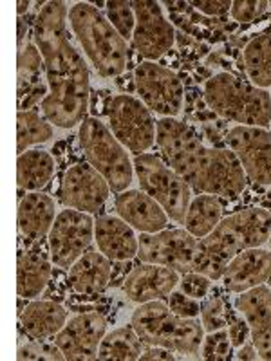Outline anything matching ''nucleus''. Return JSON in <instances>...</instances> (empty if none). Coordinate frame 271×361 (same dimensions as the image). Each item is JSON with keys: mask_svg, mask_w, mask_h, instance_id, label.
<instances>
[{"mask_svg": "<svg viewBox=\"0 0 271 361\" xmlns=\"http://www.w3.org/2000/svg\"><path fill=\"white\" fill-rule=\"evenodd\" d=\"M212 282L214 280L208 279L206 275L201 273H195V271H188V273H183L179 279V289L185 295L192 296V298L203 300L205 296H208V293L212 291Z\"/></svg>", "mask_w": 271, "mask_h": 361, "instance_id": "e433bc0d", "label": "nucleus"}, {"mask_svg": "<svg viewBox=\"0 0 271 361\" xmlns=\"http://www.w3.org/2000/svg\"><path fill=\"white\" fill-rule=\"evenodd\" d=\"M267 243H270V246H271V235H270V238H267Z\"/></svg>", "mask_w": 271, "mask_h": 361, "instance_id": "c03bdc74", "label": "nucleus"}, {"mask_svg": "<svg viewBox=\"0 0 271 361\" xmlns=\"http://www.w3.org/2000/svg\"><path fill=\"white\" fill-rule=\"evenodd\" d=\"M132 164L140 180V190L159 202L170 221L183 224L192 202V188L186 180L156 154L136 156Z\"/></svg>", "mask_w": 271, "mask_h": 361, "instance_id": "6e6552de", "label": "nucleus"}, {"mask_svg": "<svg viewBox=\"0 0 271 361\" xmlns=\"http://www.w3.org/2000/svg\"><path fill=\"white\" fill-rule=\"evenodd\" d=\"M95 243L112 262H127L138 257L134 228L114 215H102L95 221Z\"/></svg>", "mask_w": 271, "mask_h": 361, "instance_id": "b1692460", "label": "nucleus"}, {"mask_svg": "<svg viewBox=\"0 0 271 361\" xmlns=\"http://www.w3.org/2000/svg\"><path fill=\"white\" fill-rule=\"evenodd\" d=\"M105 329L107 322L103 314L82 312L73 316L53 341L60 347L67 361L98 360V349L105 336Z\"/></svg>", "mask_w": 271, "mask_h": 361, "instance_id": "dca6fc26", "label": "nucleus"}, {"mask_svg": "<svg viewBox=\"0 0 271 361\" xmlns=\"http://www.w3.org/2000/svg\"><path fill=\"white\" fill-rule=\"evenodd\" d=\"M231 349H234V345H231L228 331L224 327L219 329V331H214V333H206L199 354H201L203 360L224 361L231 357Z\"/></svg>", "mask_w": 271, "mask_h": 361, "instance_id": "f704fd0d", "label": "nucleus"}, {"mask_svg": "<svg viewBox=\"0 0 271 361\" xmlns=\"http://www.w3.org/2000/svg\"><path fill=\"white\" fill-rule=\"evenodd\" d=\"M18 17H24V13L28 11L29 8V2L28 0H18Z\"/></svg>", "mask_w": 271, "mask_h": 361, "instance_id": "37998d69", "label": "nucleus"}, {"mask_svg": "<svg viewBox=\"0 0 271 361\" xmlns=\"http://www.w3.org/2000/svg\"><path fill=\"white\" fill-rule=\"evenodd\" d=\"M107 18L112 24V27L118 31L125 40H132L136 29V15L132 9L131 2H121V0H114V2H107Z\"/></svg>", "mask_w": 271, "mask_h": 361, "instance_id": "473e14b6", "label": "nucleus"}, {"mask_svg": "<svg viewBox=\"0 0 271 361\" xmlns=\"http://www.w3.org/2000/svg\"><path fill=\"white\" fill-rule=\"evenodd\" d=\"M271 279V251L251 247L235 255L226 266L221 280L228 293L241 295L263 286Z\"/></svg>", "mask_w": 271, "mask_h": 361, "instance_id": "6ab92c4d", "label": "nucleus"}, {"mask_svg": "<svg viewBox=\"0 0 271 361\" xmlns=\"http://www.w3.org/2000/svg\"><path fill=\"white\" fill-rule=\"evenodd\" d=\"M56 219V206L44 192H28L18 202V230L28 243H42Z\"/></svg>", "mask_w": 271, "mask_h": 361, "instance_id": "393cba45", "label": "nucleus"}, {"mask_svg": "<svg viewBox=\"0 0 271 361\" xmlns=\"http://www.w3.org/2000/svg\"><path fill=\"white\" fill-rule=\"evenodd\" d=\"M181 273L159 264L141 262L124 279V293L134 304H147L152 300L169 298L179 286Z\"/></svg>", "mask_w": 271, "mask_h": 361, "instance_id": "f3484780", "label": "nucleus"}, {"mask_svg": "<svg viewBox=\"0 0 271 361\" xmlns=\"http://www.w3.org/2000/svg\"><path fill=\"white\" fill-rule=\"evenodd\" d=\"M109 193L111 186L95 166L89 163H76L64 173L58 195L67 208L96 214L107 202Z\"/></svg>", "mask_w": 271, "mask_h": 361, "instance_id": "2eb2a0df", "label": "nucleus"}, {"mask_svg": "<svg viewBox=\"0 0 271 361\" xmlns=\"http://www.w3.org/2000/svg\"><path fill=\"white\" fill-rule=\"evenodd\" d=\"M226 145L253 185L271 186V132L263 127L237 125L226 132Z\"/></svg>", "mask_w": 271, "mask_h": 361, "instance_id": "4468645a", "label": "nucleus"}, {"mask_svg": "<svg viewBox=\"0 0 271 361\" xmlns=\"http://www.w3.org/2000/svg\"><path fill=\"white\" fill-rule=\"evenodd\" d=\"M156 143L164 161L198 193L235 199L246 190V173L230 148L208 147L179 119L156 121Z\"/></svg>", "mask_w": 271, "mask_h": 361, "instance_id": "f03ea898", "label": "nucleus"}, {"mask_svg": "<svg viewBox=\"0 0 271 361\" xmlns=\"http://www.w3.org/2000/svg\"><path fill=\"white\" fill-rule=\"evenodd\" d=\"M169 307L174 314L181 316V318H199L201 316V304H199L198 298H192V296L185 295V293L176 291L174 289L169 295Z\"/></svg>", "mask_w": 271, "mask_h": 361, "instance_id": "4c0bfd02", "label": "nucleus"}, {"mask_svg": "<svg viewBox=\"0 0 271 361\" xmlns=\"http://www.w3.org/2000/svg\"><path fill=\"white\" fill-rule=\"evenodd\" d=\"M17 357L18 360H49V361L66 360L64 353L60 350V347H58L54 341L35 340V338H29L25 343L24 340L18 341Z\"/></svg>", "mask_w": 271, "mask_h": 361, "instance_id": "72a5a7b5", "label": "nucleus"}, {"mask_svg": "<svg viewBox=\"0 0 271 361\" xmlns=\"http://www.w3.org/2000/svg\"><path fill=\"white\" fill-rule=\"evenodd\" d=\"M267 8H270V2L266 0H235L231 2L230 17L237 24H251L260 15H264Z\"/></svg>", "mask_w": 271, "mask_h": 361, "instance_id": "c9c22d12", "label": "nucleus"}, {"mask_svg": "<svg viewBox=\"0 0 271 361\" xmlns=\"http://www.w3.org/2000/svg\"><path fill=\"white\" fill-rule=\"evenodd\" d=\"M201 324L205 333H214L228 324V305L221 295L205 296L201 304Z\"/></svg>", "mask_w": 271, "mask_h": 361, "instance_id": "2f4dec72", "label": "nucleus"}, {"mask_svg": "<svg viewBox=\"0 0 271 361\" xmlns=\"http://www.w3.org/2000/svg\"><path fill=\"white\" fill-rule=\"evenodd\" d=\"M235 309L250 325V338L260 360L271 361V289L263 283L241 293Z\"/></svg>", "mask_w": 271, "mask_h": 361, "instance_id": "a211bd4d", "label": "nucleus"}, {"mask_svg": "<svg viewBox=\"0 0 271 361\" xmlns=\"http://www.w3.org/2000/svg\"><path fill=\"white\" fill-rule=\"evenodd\" d=\"M131 4L136 15V29L132 37L134 51L145 62H157L172 51L176 42L172 22L163 15L159 2L136 0Z\"/></svg>", "mask_w": 271, "mask_h": 361, "instance_id": "ddd939ff", "label": "nucleus"}, {"mask_svg": "<svg viewBox=\"0 0 271 361\" xmlns=\"http://www.w3.org/2000/svg\"><path fill=\"white\" fill-rule=\"evenodd\" d=\"M53 125L37 111H18L17 114V152H28L29 147L47 143L53 137Z\"/></svg>", "mask_w": 271, "mask_h": 361, "instance_id": "7c9ffc66", "label": "nucleus"}, {"mask_svg": "<svg viewBox=\"0 0 271 361\" xmlns=\"http://www.w3.org/2000/svg\"><path fill=\"white\" fill-rule=\"evenodd\" d=\"M198 246L199 238L193 237L185 228L141 233L138 237V259L147 264L172 267L183 275L193 269Z\"/></svg>", "mask_w": 271, "mask_h": 361, "instance_id": "f8f14e48", "label": "nucleus"}, {"mask_svg": "<svg viewBox=\"0 0 271 361\" xmlns=\"http://www.w3.org/2000/svg\"><path fill=\"white\" fill-rule=\"evenodd\" d=\"M54 163L53 156L45 150H28L17 159V185L25 192H42L53 179Z\"/></svg>", "mask_w": 271, "mask_h": 361, "instance_id": "cd10ccee", "label": "nucleus"}, {"mask_svg": "<svg viewBox=\"0 0 271 361\" xmlns=\"http://www.w3.org/2000/svg\"><path fill=\"white\" fill-rule=\"evenodd\" d=\"M259 354H257V349H255L253 341L251 343H244L243 347H239L237 354H235V360H257Z\"/></svg>", "mask_w": 271, "mask_h": 361, "instance_id": "79ce46f5", "label": "nucleus"}, {"mask_svg": "<svg viewBox=\"0 0 271 361\" xmlns=\"http://www.w3.org/2000/svg\"><path fill=\"white\" fill-rule=\"evenodd\" d=\"M270 132H271V130H270Z\"/></svg>", "mask_w": 271, "mask_h": 361, "instance_id": "a18cd8bd", "label": "nucleus"}, {"mask_svg": "<svg viewBox=\"0 0 271 361\" xmlns=\"http://www.w3.org/2000/svg\"><path fill=\"white\" fill-rule=\"evenodd\" d=\"M203 99L219 118L244 127H271V94L234 73H219L206 80Z\"/></svg>", "mask_w": 271, "mask_h": 361, "instance_id": "39448f33", "label": "nucleus"}, {"mask_svg": "<svg viewBox=\"0 0 271 361\" xmlns=\"http://www.w3.org/2000/svg\"><path fill=\"white\" fill-rule=\"evenodd\" d=\"M71 29L83 53L103 78H118L127 71L131 49L109 18L89 2H76L69 11Z\"/></svg>", "mask_w": 271, "mask_h": 361, "instance_id": "20e7f679", "label": "nucleus"}, {"mask_svg": "<svg viewBox=\"0 0 271 361\" xmlns=\"http://www.w3.org/2000/svg\"><path fill=\"white\" fill-rule=\"evenodd\" d=\"M136 92L150 112L163 118H176L183 111L185 85L169 67L157 62H141L134 69Z\"/></svg>", "mask_w": 271, "mask_h": 361, "instance_id": "9d476101", "label": "nucleus"}, {"mask_svg": "<svg viewBox=\"0 0 271 361\" xmlns=\"http://www.w3.org/2000/svg\"><path fill=\"white\" fill-rule=\"evenodd\" d=\"M145 350V343L134 327H119L107 336H103L98 349V360H121V361H134L140 360Z\"/></svg>", "mask_w": 271, "mask_h": 361, "instance_id": "c756f323", "label": "nucleus"}, {"mask_svg": "<svg viewBox=\"0 0 271 361\" xmlns=\"http://www.w3.org/2000/svg\"><path fill=\"white\" fill-rule=\"evenodd\" d=\"M131 325L145 345L163 347L185 357H199L205 327L198 318H181L170 311L163 300L140 304L132 314Z\"/></svg>", "mask_w": 271, "mask_h": 361, "instance_id": "423d86ee", "label": "nucleus"}, {"mask_svg": "<svg viewBox=\"0 0 271 361\" xmlns=\"http://www.w3.org/2000/svg\"><path fill=\"white\" fill-rule=\"evenodd\" d=\"M271 235V212L264 208H246L228 215L212 233L199 240L193 260L195 273L219 280L235 255L251 247H260Z\"/></svg>", "mask_w": 271, "mask_h": 361, "instance_id": "7ed1b4c3", "label": "nucleus"}, {"mask_svg": "<svg viewBox=\"0 0 271 361\" xmlns=\"http://www.w3.org/2000/svg\"><path fill=\"white\" fill-rule=\"evenodd\" d=\"M18 82L17 98L18 111H33L38 102H44L49 94L47 78H44L45 67L40 49L33 42H25L24 47L18 49Z\"/></svg>", "mask_w": 271, "mask_h": 361, "instance_id": "aec40b11", "label": "nucleus"}, {"mask_svg": "<svg viewBox=\"0 0 271 361\" xmlns=\"http://www.w3.org/2000/svg\"><path fill=\"white\" fill-rule=\"evenodd\" d=\"M140 360H161V361H174L177 360L176 354L169 349H163V347H154V345H148L147 349L143 350Z\"/></svg>", "mask_w": 271, "mask_h": 361, "instance_id": "a19ab883", "label": "nucleus"}, {"mask_svg": "<svg viewBox=\"0 0 271 361\" xmlns=\"http://www.w3.org/2000/svg\"><path fill=\"white\" fill-rule=\"evenodd\" d=\"M80 147L87 163L95 166L111 186V192L121 193L134 180V164L127 150L98 118H85L78 130Z\"/></svg>", "mask_w": 271, "mask_h": 361, "instance_id": "0eeeda50", "label": "nucleus"}, {"mask_svg": "<svg viewBox=\"0 0 271 361\" xmlns=\"http://www.w3.org/2000/svg\"><path fill=\"white\" fill-rule=\"evenodd\" d=\"M107 118L116 140L134 156H141L156 143V121L141 99L119 94L109 99Z\"/></svg>", "mask_w": 271, "mask_h": 361, "instance_id": "1a4fd4ad", "label": "nucleus"}, {"mask_svg": "<svg viewBox=\"0 0 271 361\" xmlns=\"http://www.w3.org/2000/svg\"><path fill=\"white\" fill-rule=\"evenodd\" d=\"M53 260L42 243H29L20 247L17 262L18 298H37L49 286L53 275Z\"/></svg>", "mask_w": 271, "mask_h": 361, "instance_id": "5701e85b", "label": "nucleus"}, {"mask_svg": "<svg viewBox=\"0 0 271 361\" xmlns=\"http://www.w3.org/2000/svg\"><path fill=\"white\" fill-rule=\"evenodd\" d=\"M226 327H228V336H230L234 349L243 347L250 340V325L244 320L243 314L237 309H230V305H228V324H226Z\"/></svg>", "mask_w": 271, "mask_h": 361, "instance_id": "58836bf2", "label": "nucleus"}, {"mask_svg": "<svg viewBox=\"0 0 271 361\" xmlns=\"http://www.w3.org/2000/svg\"><path fill=\"white\" fill-rule=\"evenodd\" d=\"M222 221V202L217 195L201 193L188 206L185 217V230L195 238H205Z\"/></svg>", "mask_w": 271, "mask_h": 361, "instance_id": "c85d7f7f", "label": "nucleus"}, {"mask_svg": "<svg viewBox=\"0 0 271 361\" xmlns=\"http://www.w3.org/2000/svg\"><path fill=\"white\" fill-rule=\"evenodd\" d=\"M95 240V219L78 209H62L47 235L51 260L60 269H69Z\"/></svg>", "mask_w": 271, "mask_h": 361, "instance_id": "9b49d317", "label": "nucleus"}, {"mask_svg": "<svg viewBox=\"0 0 271 361\" xmlns=\"http://www.w3.org/2000/svg\"><path fill=\"white\" fill-rule=\"evenodd\" d=\"M190 6H193V11L201 13L208 18H214L230 13L231 2L230 0H224V2H190Z\"/></svg>", "mask_w": 271, "mask_h": 361, "instance_id": "ea45409f", "label": "nucleus"}, {"mask_svg": "<svg viewBox=\"0 0 271 361\" xmlns=\"http://www.w3.org/2000/svg\"><path fill=\"white\" fill-rule=\"evenodd\" d=\"M67 324V311L54 300H35L20 311V331L35 340L56 336Z\"/></svg>", "mask_w": 271, "mask_h": 361, "instance_id": "a878e982", "label": "nucleus"}, {"mask_svg": "<svg viewBox=\"0 0 271 361\" xmlns=\"http://www.w3.org/2000/svg\"><path fill=\"white\" fill-rule=\"evenodd\" d=\"M241 69L255 87L271 89V31L257 35L244 45Z\"/></svg>", "mask_w": 271, "mask_h": 361, "instance_id": "bb28decb", "label": "nucleus"}, {"mask_svg": "<svg viewBox=\"0 0 271 361\" xmlns=\"http://www.w3.org/2000/svg\"><path fill=\"white\" fill-rule=\"evenodd\" d=\"M66 2H45L35 18V44L44 58L49 94L40 109L44 118L60 128H73L87 118L90 99L89 69L69 40Z\"/></svg>", "mask_w": 271, "mask_h": 361, "instance_id": "f257e3e1", "label": "nucleus"}, {"mask_svg": "<svg viewBox=\"0 0 271 361\" xmlns=\"http://www.w3.org/2000/svg\"><path fill=\"white\" fill-rule=\"evenodd\" d=\"M114 206L118 217L124 219L140 233H157L167 230L169 226L167 212L143 190H125L118 193Z\"/></svg>", "mask_w": 271, "mask_h": 361, "instance_id": "412c9836", "label": "nucleus"}, {"mask_svg": "<svg viewBox=\"0 0 271 361\" xmlns=\"http://www.w3.org/2000/svg\"><path fill=\"white\" fill-rule=\"evenodd\" d=\"M112 260H109L102 251L87 250L73 266L69 267L67 283L73 293L83 298L102 295L112 280Z\"/></svg>", "mask_w": 271, "mask_h": 361, "instance_id": "4be33fe9", "label": "nucleus"}]
</instances>
